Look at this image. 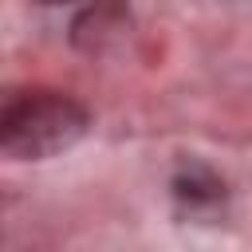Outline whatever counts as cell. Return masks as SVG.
I'll list each match as a JSON object with an SVG mask.
<instances>
[{
  "label": "cell",
  "instance_id": "277c9868",
  "mask_svg": "<svg viewBox=\"0 0 252 252\" xmlns=\"http://www.w3.org/2000/svg\"><path fill=\"white\" fill-rule=\"evenodd\" d=\"M35 4H47V8H55V4H75V0H35Z\"/></svg>",
  "mask_w": 252,
  "mask_h": 252
},
{
  "label": "cell",
  "instance_id": "3957f363",
  "mask_svg": "<svg viewBox=\"0 0 252 252\" xmlns=\"http://www.w3.org/2000/svg\"><path fill=\"white\" fill-rule=\"evenodd\" d=\"M169 189L185 209H213V205L224 201V181L201 161H181L173 181H169Z\"/></svg>",
  "mask_w": 252,
  "mask_h": 252
},
{
  "label": "cell",
  "instance_id": "7a4b0ae2",
  "mask_svg": "<svg viewBox=\"0 0 252 252\" xmlns=\"http://www.w3.org/2000/svg\"><path fill=\"white\" fill-rule=\"evenodd\" d=\"M134 32V16L126 0H91L71 20V43L87 55H110L118 51Z\"/></svg>",
  "mask_w": 252,
  "mask_h": 252
},
{
  "label": "cell",
  "instance_id": "6da1fadb",
  "mask_svg": "<svg viewBox=\"0 0 252 252\" xmlns=\"http://www.w3.org/2000/svg\"><path fill=\"white\" fill-rule=\"evenodd\" d=\"M91 130V110L63 91H16L0 106V150L12 161H43Z\"/></svg>",
  "mask_w": 252,
  "mask_h": 252
}]
</instances>
